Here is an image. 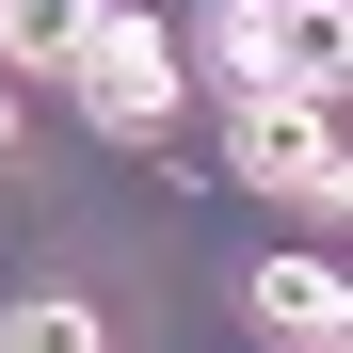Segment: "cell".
Returning a JSON list of instances; mask_svg holds the SVG:
<instances>
[{
    "label": "cell",
    "mask_w": 353,
    "mask_h": 353,
    "mask_svg": "<svg viewBox=\"0 0 353 353\" xmlns=\"http://www.w3.org/2000/svg\"><path fill=\"white\" fill-rule=\"evenodd\" d=\"M0 353H112V321L81 305V289H48V273H32L17 305H0Z\"/></svg>",
    "instance_id": "6"
},
{
    "label": "cell",
    "mask_w": 353,
    "mask_h": 353,
    "mask_svg": "<svg viewBox=\"0 0 353 353\" xmlns=\"http://www.w3.org/2000/svg\"><path fill=\"white\" fill-rule=\"evenodd\" d=\"M65 81H81V112H97L112 145H161L176 97H193V81H176V48H161V17H97V48H81Z\"/></svg>",
    "instance_id": "2"
},
{
    "label": "cell",
    "mask_w": 353,
    "mask_h": 353,
    "mask_svg": "<svg viewBox=\"0 0 353 353\" xmlns=\"http://www.w3.org/2000/svg\"><path fill=\"white\" fill-rule=\"evenodd\" d=\"M209 65L241 97H273V0H209Z\"/></svg>",
    "instance_id": "7"
},
{
    "label": "cell",
    "mask_w": 353,
    "mask_h": 353,
    "mask_svg": "<svg viewBox=\"0 0 353 353\" xmlns=\"http://www.w3.org/2000/svg\"><path fill=\"white\" fill-rule=\"evenodd\" d=\"M241 193L305 209V225L353 209V161H337V112H321V97H241Z\"/></svg>",
    "instance_id": "1"
},
{
    "label": "cell",
    "mask_w": 353,
    "mask_h": 353,
    "mask_svg": "<svg viewBox=\"0 0 353 353\" xmlns=\"http://www.w3.org/2000/svg\"><path fill=\"white\" fill-rule=\"evenodd\" d=\"M112 0H0V81H65Z\"/></svg>",
    "instance_id": "4"
},
{
    "label": "cell",
    "mask_w": 353,
    "mask_h": 353,
    "mask_svg": "<svg viewBox=\"0 0 353 353\" xmlns=\"http://www.w3.org/2000/svg\"><path fill=\"white\" fill-rule=\"evenodd\" d=\"M241 305H257V337H289V353H337V321H353V289H337L321 257H273V273L241 289Z\"/></svg>",
    "instance_id": "3"
},
{
    "label": "cell",
    "mask_w": 353,
    "mask_h": 353,
    "mask_svg": "<svg viewBox=\"0 0 353 353\" xmlns=\"http://www.w3.org/2000/svg\"><path fill=\"white\" fill-rule=\"evenodd\" d=\"M0 161H17V81H0Z\"/></svg>",
    "instance_id": "8"
},
{
    "label": "cell",
    "mask_w": 353,
    "mask_h": 353,
    "mask_svg": "<svg viewBox=\"0 0 353 353\" xmlns=\"http://www.w3.org/2000/svg\"><path fill=\"white\" fill-rule=\"evenodd\" d=\"M337 65H353L337 0H273V97H337Z\"/></svg>",
    "instance_id": "5"
}]
</instances>
